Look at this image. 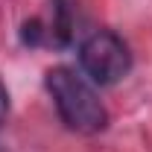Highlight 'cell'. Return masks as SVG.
I'll list each match as a JSON object with an SVG mask.
<instances>
[{"instance_id": "obj_1", "label": "cell", "mask_w": 152, "mask_h": 152, "mask_svg": "<svg viewBox=\"0 0 152 152\" xmlns=\"http://www.w3.org/2000/svg\"><path fill=\"white\" fill-rule=\"evenodd\" d=\"M44 85H47V94L53 96V105L67 129H73L79 134H96L105 129L108 111L85 76H79L70 67H53L44 76Z\"/></svg>"}, {"instance_id": "obj_2", "label": "cell", "mask_w": 152, "mask_h": 152, "mask_svg": "<svg viewBox=\"0 0 152 152\" xmlns=\"http://www.w3.org/2000/svg\"><path fill=\"white\" fill-rule=\"evenodd\" d=\"M79 64L94 85H114L132 70L129 44L111 29L88 35L79 47Z\"/></svg>"}, {"instance_id": "obj_3", "label": "cell", "mask_w": 152, "mask_h": 152, "mask_svg": "<svg viewBox=\"0 0 152 152\" xmlns=\"http://www.w3.org/2000/svg\"><path fill=\"white\" fill-rule=\"evenodd\" d=\"M6 114H9V91H6V85L0 82V123L6 120Z\"/></svg>"}]
</instances>
